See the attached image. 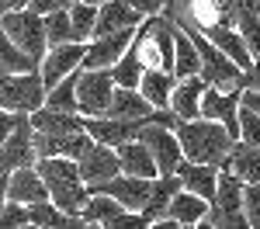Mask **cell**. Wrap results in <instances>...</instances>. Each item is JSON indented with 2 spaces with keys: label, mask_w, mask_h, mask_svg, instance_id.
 I'll list each match as a JSON object with an SVG mask.
<instances>
[{
  "label": "cell",
  "mask_w": 260,
  "mask_h": 229,
  "mask_svg": "<svg viewBox=\"0 0 260 229\" xmlns=\"http://www.w3.org/2000/svg\"><path fill=\"white\" fill-rule=\"evenodd\" d=\"M174 136L180 143V153L184 160H194V163H212L222 167L229 149H233V136L225 132L222 122H212V118H191V122H180L174 125Z\"/></svg>",
  "instance_id": "cell-1"
},
{
  "label": "cell",
  "mask_w": 260,
  "mask_h": 229,
  "mask_svg": "<svg viewBox=\"0 0 260 229\" xmlns=\"http://www.w3.org/2000/svg\"><path fill=\"white\" fill-rule=\"evenodd\" d=\"M35 170L42 174V181L49 187V202L56 208L70 212V215H77L83 208L90 191L83 184L77 160H70V156H39L35 160Z\"/></svg>",
  "instance_id": "cell-2"
},
{
  "label": "cell",
  "mask_w": 260,
  "mask_h": 229,
  "mask_svg": "<svg viewBox=\"0 0 260 229\" xmlns=\"http://www.w3.org/2000/svg\"><path fill=\"white\" fill-rule=\"evenodd\" d=\"M240 11V0H163V18L174 24H191V28H212V24H233Z\"/></svg>",
  "instance_id": "cell-3"
},
{
  "label": "cell",
  "mask_w": 260,
  "mask_h": 229,
  "mask_svg": "<svg viewBox=\"0 0 260 229\" xmlns=\"http://www.w3.org/2000/svg\"><path fill=\"white\" fill-rule=\"evenodd\" d=\"M177 28H180V31H184L191 42H194V49H198V59H201L198 77H201V80L212 83V87H219V90H233V87H240L243 70H240L233 59H229L225 52H219L212 42L205 39V31L191 28V24H177ZM240 90H243V87H240Z\"/></svg>",
  "instance_id": "cell-4"
},
{
  "label": "cell",
  "mask_w": 260,
  "mask_h": 229,
  "mask_svg": "<svg viewBox=\"0 0 260 229\" xmlns=\"http://www.w3.org/2000/svg\"><path fill=\"white\" fill-rule=\"evenodd\" d=\"M0 28H4L7 39L14 42L21 52H28L31 59H42V56H45V49H49V42H45V24H42V14H35L31 7L0 14Z\"/></svg>",
  "instance_id": "cell-5"
},
{
  "label": "cell",
  "mask_w": 260,
  "mask_h": 229,
  "mask_svg": "<svg viewBox=\"0 0 260 229\" xmlns=\"http://www.w3.org/2000/svg\"><path fill=\"white\" fill-rule=\"evenodd\" d=\"M42 101H45V83H42L39 70H28V73H7L4 90H0V108L31 115L35 108H42Z\"/></svg>",
  "instance_id": "cell-6"
},
{
  "label": "cell",
  "mask_w": 260,
  "mask_h": 229,
  "mask_svg": "<svg viewBox=\"0 0 260 229\" xmlns=\"http://www.w3.org/2000/svg\"><path fill=\"white\" fill-rule=\"evenodd\" d=\"M111 90H115L111 70H83V66L77 70V111L83 118L104 115L108 101H111Z\"/></svg>",
  "instance_id": "cell-7"
},
{
  "label": "cell",
  "mask_w": 260,
  "mask_h": 229,
  "mask_svg": "<svg viewBox=\"0 0 260 229\" xmlns=\"http://www.w3.org/2000/svg\"><path fill=\"white\" fill-rule=\"evenodd\" d=\"M139 139L146 143V149L153 153V160H156V174H174V170H177V163L184 160L177 136H174V128H167V125L146 122L139 128Z\"/></svg>",
  "instance_id": "cell-8"
},
{
  "label": "cell",
  "mask_w": 260,
  "mask_h": 229,
  "mask_svg": "<svg viewBox=\"0 0 260 229\" xmlns=\"http://www.w3.org/2000/svg\"><path fill=\"white\" fill-rule=\"evenodd\" d=\"M149 187H153V177H136V174H115L111 181H101V184H90L87 191H101V194H111L115 202L128 208V212H142L146 198H149Z\"/></svg>",
  "instance_id": "cell-9"
},
{
  "label": "cell",
  "mask_w": 260,
  "mask_h": 229,
  "mask_svg": "<svg viewBox=\"0 0 260 229\" xmlns=\"http://www.w3.org/2000/svg\"><path fill=\"white\" fill-rule=\"evenodd\" d=\"M83 49H87V42H59V45H49V49H45V56L39 59V73H42L45 90L80 66Z\"/></svg>",
  "instance_id": "cell-10"
},
{
  "label": "cell",
  "mask_w": 260,
  "mask_h": 229,
  "mask_svg": "<svg viewBox=\"0 0 260 229\" xmlns=\"http://www.w3.org/2000/svg\"><path fill=\"white\" fill-rule=\"evenodd\" d=\"M132 35H136V28H118V31H108V35L90 39V42H87V49H83L80 66H83V70H108V66L128 49Z\"/></svg>",
  "instance_id": "cell-11"
},
{
  "label": "cell",
  "mask_w": 260,
  "mask_h": 229,
  "mask_svg": "<svg viewBox=\"0 0 260 229\" xmlns=\"http://www.w3.org/2000/svg\"><path fill=\"white\" fill-rule=\"evenodd\" d=\"M149 118H111V115H94V118H83V128L90 132L94 143L104 146H121L128 139H139V128Z\"/></svg>",
  "instance_id": "cell-12"
},
{
  "label": "cell",
  "mask_w": 260,
  "mask_h": 229,
  "mask_svg": "<svg viewBox=\"0 0 260 229\" xmlns=\"http://www.w3.org/2000/svg\"><path fill=\"white\" fill-rule=\"evenodd\" d=\"M77 167H80V177L83 184H101V181H111L115 174H118V153H115V146H104V143H94L87 153H83L80 160H77Z\"/></svg>",
  "instance_id": "cell-13"
},
{
  "label": "cell",
  "mask_w": 260,
  "mask_h": 229,
  "mask_svg": "<svg viewBox=\"0 0 260 229\" xmlns=\"http://www.w3.org/2000/svg\"><path fill=\"white\" fill-rule=\"evenodd\" d=\"M7 198L11 202H21V205H35V202H45L49 198V187L42 181V174L35 170V163L14 167L7 174Z\"/></svg>",
  "instance_id": "cell-14"
},
{
  "label": "cell",
  "mask_w": 260,
  "mask_h": 229,
  "mask_svg": "<svg viewBox=\"0 0 260 229\" xmlns=\"http://www.w3.org/2000/svg\"><path fill=\"white\" fill-rule=\"evenodd\" d=\"M31 122H24L0 143V174H11L14 167H24V163H35V146H31Z\"/></svg>",
  "instance_id": "cell-15"
},
{
  "label": "cell",
  "mask_w": 260,
  "mask_h": 229,
  "mask_svg": "<svg viewBox=\"0 0 260 229\" xmlns=\"http://www.w3.org/2000/svg\"><path fill=\"white\" fill-rule=\"evenodd\" d=\"M142 21V14L128 4V0H104L98 7V21H94V35H108V31H118V28H136Z\"/></svg>",
  "instance_id": "cell-16"
},
{
  "label": "cell",
  "mask_w": 260,
  "mask_h": 229,
  "mask_svg": "<svg viewBox=\"0 0 260 229\" xmlns=\"http://www.w3.org/2000/svg\"><path fill=\"white\" fill-rule=\"evenodd\" d=\"M201 90H205V80H201L198 73H194V77H180V80L174 83V90H170V101H167V108L177 115L180 122L201 118V115H198Z\"/></svg>",
  "instance_id": "cell-17"
},
{
  "label": "cell",
  "mask_w": 260,
  "mask_h": 229,
  "mask_svg": "<svg viewBox=\"0 0 260 229\" xmlns=\"http://www.w3.org/2000/svg\"><path fill=\"white\" fill-rule=\"evenodd\" d=\"M174 174L180 177V187H184V191H194V194H201V198L212 202V194H215V181H219V167L194 163V160H180Z\"/></svg>",
  "instance_id": "cell-18"
},
{
  "label": "cell",
  "mask_w": 260,
  "mask_h": 229,
  "mask_svg": "<svg viewBox=\"0 0 260 229\" xmlns=\"http://www.w3.org/2000/svg\"><path fill=\"white\" fill-rule=\"evenodd\" d=\"M180 191V177L177 174H160V177H153V187H149V198H146V205H142V222L146 226H153L156 219L167 215V205H170V198Z\"/></svg>",
  "instance_id": "cell-19"
},
{
  "label": "cell",
  "mask_w": 260,
  "mask_h": 229,
  "mask_svg": "<svg viewBox=\"0 0 260 229\" xmlns=\"http://www.w3.org/2000/svg\"><path fill=\"white\" fill-rule=\"evenodd\" d=\"M153 111H156V108L139 94V87H118V83H115L104 115H111V118H153Z\"/></svg>",
  "instance_id": "cell-20"
},
{
  "label": "cell",
  "mask_w": 260,
  "mask_h": 229,
  "mask_svg": "<svg viewBox=\"0 0 260 229\" xmlns=\"http://www.w3.org/2000/svg\"><path fill=\"white\" fill-rule=\"evenodd\" d=\"M205 39L212 42L219 52H225L229 59L236 62L240 70H250V62H253V56H250V49H246V42L240 39V31L233 28V24H212V28H205Z\"/></svg>",
  "instance_id": "cell-21"
},
{
  "label": "cell",
  "mask_w": 260,
  "mask_h": 229,
  "mask_svg": "<svg viewBox=\"0 0 260 229\" xmlns=\"http://www.w3.org/2000/svg\"><path fill=\"white\" fill-rule=\"evenodd\" d=\"M115 153H118L121 174H136V177H160V174H156V160H153V153L146 149L142 139H128V143L115 146Z\"/></svg>",
  "instance_id": "cell-22"
},
{
  "label": "cell",
  "mask_w": 260,
  "mask_h": 229,
  "mask_svg": "<svg viewBox=\"0 0 260 229\" xmlns=\"http://www.w3.org/2000/svg\"><path fill=\"white\" fill-rule=\"evenodd\" d=\"M222 167H225L229 174H236L243 184H250V181H260V146L236 139Z\"/></svg>",
  "instance_id": "cell-23"
},
{
  "label": "cell",
  "mask_w": 260,
  "mask_h": 229,
  "mask_svg": "<svg viewBox=\"0 0 260 229\" xmlns=\"http://www.w3.org/2000/svg\"><path fill=\"white\" fill-rule=\"evenodd\" d=\"M205 212H208V198H201L194 191H184V187H180L177 194L170 198V205H167V215L177 226H201Z\"/></svg>",
  "instance_id": "cell-24"
},
{
  "label": "cell",
  "mask_w": 260,
  "mask_h": 229,
  "mask_svg": "<svg viewBox=\"0 0 260 229\" xmlns=\"http://www.w3.org/2000/svg\"><path fill=\"white\" fill-rule=\"evenodd\" d=\"M28 226H42V229H83L80 215H70V212H62L56 208L49 198L45 202H35V205H28Z\"/></svg>",
  "instance_id": "cell-25"
},
{
  "label": "cell",
  "mask_w": 260,
  "mask_h": 229,
  "mask_svg": "<svg viewBox=\"0 0 260 229\" xmlns=\"http://www.w3.org/2000/svg\"><path fill=\"white\" fill-rule=\"evenodd\" d=\"M28 122L35 132H73V128H83V115L80 111H56V108H35L28 115Z\"/></svg>",
  "instance_id": "cell-26"
},
{
  "label": "cell",
  "mask_w": 260,
  "mask_h": 229,
  "mask_svg": "<svg viewBox=\"0 0 260 229\" xmlns=\"http://www.w3.org/2000/svg\"><path fill=\"white\" fill-rule=\"evenodd\" d=\"M174 83H177V77H174L170 70H142V77H139V94H142L149 104H153V108H167Z\"/></svg>",
  "instance_id": "cell-27"
},
{
  "label": "cell",
  "mask_w": 260,
  "mask_h": 229,
  "mask_svg": "<svg viewBox=\"0 0 260 229\" xmlns=\"http://www.w3.org/2000/svg\"><path fill=\"white\" fill-rule=\"evenodd\" d=\"M212 208L219 212H243V181L236 174H229L225 167H219V181H215V194H212Z\"/></svg>",
  "instance_id": "cell-28"
},
{
  "label": "cell",
  "mask_w": 260,
  "mask_h": 229,
  "mask_svg": "<svg viewBox=\"0 0 260 229\" xmlns=\"http://www.w3.org/2000/svg\"><path fill=\"white\" fill-rule=\"evenodd\" d=\"M201 70V59H198V49H194V42L187 39L184 31H174V77H194Z\"/></svg>",
  "instance_id": "cell-29"
},
{
  "label": "cell",
  "mask_w": 260,
  "mask_h": 229,
  "mask_svg": "<svg viewBox=\"0 0 260 229\" xmlns=\"http://www.w3.org/2000/svg\"><path fill=\"white\" fill-rule=\"evenodd\" d=\"M80 70V66H77ZM77 70L73 73H66L59 83H52L49 90H45V108H56V111H77Z\"/></svg>",
  "instance_id": "cell-30"
},
{
  "label": "cell",
  "mask_w": 260,
  "mask_h": 229,
  "mask_svg": "<svg viewBox=\"0 0 260 229\" xmlns=\"http://www.w3.org/2000/svg\"><path fill=\"white\" fill-rule=\"evenodd\" d=\"M66 14H70V24H73V39L90 42L94 21H98V7H94V4H83V0H70V4H66Z\"/></svg>",
  "instance_id": "cell-31"
},
{
  "label": "cell",
  "mask_w": 260,
  "mask_h": 229,
  "mask_svg": "<svg viewBox=\"0 0 260 229\" xmlns=\"http://www.w3.org/2000/svg\"><path fill=\"white\" fill-rule=\"evenodd\" d=\"M0 70H7V73H28V70H39V59H31L28 52H21L18 45L7 39L4 28H0Z\"/></svg>",
  "instance_id": "cell-32"
},
{
  "label": "cell",
  "mask_w": 260,
  "mask_h": 229,
  "mask_svg": "<svg viewBox=\"0 0 260 229\" xmlns=\"http://www.w3.org/2000/svg\"><path fill=\"white\" fill-rule=\"evenodd\" d=\"M111 70V80L118 83V87H139V77H142V62L136 59V52H132V45L121 52L118 59L108 66Z\"/></svg>",
  "instance_id": "cell-33"
},
{
  "label": "cell",
  "mask_w": 260,
  "mask_h": 229,
  "mask_svg": "<svg viewBox=\"0 0 260 229\" xmlns=\"http://www.w3.org/2000/svg\"><path fill=\"white\" fill-rule=\"evenodd\" d=\"M233 28L240 31V39L246 42V49H250V56L260 59V18L250 11V7H240L236 11V21H233Z\"/></svg>",
  "instance_id": "cell-34"
},
{
  "label": "cell",
  "mask_w": 260,
  "mask_h": 229,
  "mask_svg": "<svg viewBox=\"0 0 260 229\" xmlns=\"http://www.w3.org/2000/svg\"><path fill=\"white\" fill-rule=\"evenodd\" d=\"M42 24H45V42H49V45L77 42V39H73V24H70L66 7H62V11H49V14H42Z\"/></svg>",
  "instance_id": "cell-35"
},
{
  "label": "cell",
  "mask_w": 260,
  "mask_h": 229,
  "mask_svg": "<svg viewBox=\"0 0 260 229\" xmlns=\"http://www.w3.org/2000/svg\"><path fill=\"white\" fill-rule=\"evenodd\" d=\"M243 215H246V226L260 229V181L243 184Z\"/></svg>",
  "instance_id": "cell-36"
},
{
  "label": "cell",
  "mask_w": 260,
  "mask_h": 229,
  "mask_svg": "<svg viewBox=\"0 0 260 229\" xmlns=\"http://www.w3.org/2000/svg\"><path fill=\"white\" fill-rule=\"evenodd\" d=\"M240 139L243 143H253V146H260V115L257 111H250L246 104H240Z\"/></svg>",
  "instance_id": "cell-37"
},
{
  "label": "cell",
  "mask_w": 260,
  "mask_h": 229,
  "mask_svg": "<svg viewBox=\"0 0 260 229\" xmlns=\"http://www.w3.org/2000/svg\"><path fill=\"white\" fill-rule=\"evenodd\" d=\"M18 226H28V205L7 198L0 208V229H18Z\"/></svg>",
  "instance_id": "cell-38"
},
{
  "label": "cell",
  "mask_w": 260,
  "mask_h": 229,
  "mask_svg": "<svg viewBox=\"0 0 260 229\" xmlns=\"http://www.w3.org/2000/svg\"><path fill=\"white\" fill-rule=\"evenodd\" d=\"M24 118H28L24 111H7V108H0V143H4V139H7Z\"/></svg>",
  "instance_id": "cell-39"
},
{
  "label": "cell",
  "mask_w": 260,
  "mask_h": 229,
  "mask_svg": "<svg viewBox=\"0 0 260 229\" xmlns=\"http://www.w3.org/2000/svg\"><path fill=\"white\" fill-rule=\"evenodd\" d=\"M240 87H243V90H260V59L250 62V70H243Z\"/></svg>",
  "instance_id": "cell-40"
},
{
  "label": "cell",
  "mask_w": 260,
  "mask_h": 229,
  "mask_svg": "<svg viewBox=\"0 0 260 229\" xmlns=\"http://www.w3.org/2000/svg\"><path fill=\"white\" fill-rule=\"evenodd\" d=\"M70 0H28V7L35 11V14H49V11H62Z\"/></svg>",
  "instance_id": "cell-41"
},
{
  "label": "cell",
  "mask_w": 260,
  "mask_h": 229,
  "mask_svg": "<svg viewBox=\"0 0 260 229\" xmlns=\"http://www.w3.org/2000/svg\"><path fill=\"white\" fill-rule=\"evenodd\" d=\"M128 4L139 11L142 18H146V14H160L163 11V0H128Z\"/></svg>",
  "instance_id": "cell-42"
},
{
  "label": "cell",
  "mask_w": 260,
  "mask_h": 229,
  "mask_svg": "<svg viewBox=\"0 0 260 229\" xmlns=\"http://www.w3.org/2000/svg\"><path fill=\"white\" fill-rule=\"evenodd\" d=\"M240 104H246L250 111H257V115H260V90H243V94H240Z\"/></svg>",
  "instance_id": "cell-43"
},
{
  "label": "cell",
  "mask_w": 260,
  "mask_h": 229,
  "mask_svg": "<svg viewBox=\"0 0 260 229\" xmlns=\"http://www.w3.org/2000/svg\"><path fill=\"white\" fill-rule=\"evenodd\" d=\"M21 7H28V0H0V14H7V11H21Z\"/></svg>",
  "instance_id": "cell-44"
},
{
  "label": "cell",
  "mask_w": 260,
  "mask_h": 229,
  "mask_svg": "<svg viewBox=\"0 0 260 229\" xmlns=\"http://www.w3.org/2000/svg\"><path fill=\"white\" fill-rule=\"evenodd\" d=\"M7 202V174H0V208Z\"/></svg>",
  "instance_id": "cell-45"
},
{
  "label": "cell",
  "mask_w": 260,
  "mask_h": 229,
  "mask_svg": "<svg viewBox=\"0 0 260 229\" xmlns=\"http://www.w3.org/2000/svg\"><path fill=\"white\" fill-rule=\"evenodd\" d=\"M250 11H253V14L260 18V0H253V4H250Z\"/></svg>",
  "instance_id": "cell-46"
},
{
  "label": "cell",
  "mask_w": 260,
  "mask_h": 229,
  "mask_svg": "<svg viewBox=\"0 0 260 229\" xmlns=\"http://www.w3.org/2000/svg\"><path fill=\"white\" fill-rule=\"evenodd\" d=\"M83 4H94V7H101V4H104V0H83Z\"/></svg>",
  "instance_id": "cell-47"
}]
</instances>
